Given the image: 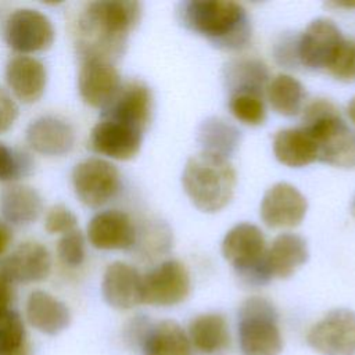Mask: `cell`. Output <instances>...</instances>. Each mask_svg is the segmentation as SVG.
I'll return each mask as SVG.
<instances>
[{
	"label": "cell",
	"instance_id": "1",
	"mask_svg": "<svg viewBox=\"0 0 355 355\" xmlns=\"http://www.w3.org/2000/svg\"><path fill=\"white\" fill-rule=\"evenodd\" d=\"M141 17V4L129 0L87 3L78 17V51L82 57L114 61Z\"/></svg>",
	"mask_w": 355,
	"mask_h": 355
},
{
	"label": "cell",
	"instance_id": "2",
	"mask_svg": "<svg viewBox=\"0 0 355 355\" xmlns=\"http://www.w3.org/2000/svg\"><path fill=\"white\" fill-rule=\"evenodd\" d=\"M180 24L220 49L237 50L251 37L245 8L229 0H189L178 6Z\"/></svg>",
	"mask_w": 355,
	"mask_h": 355
},
{
	"label": "cell",
	"instance_id": "3",
	"mask_svg": "<svg viewBox=\"0 0 355 355\" xmlns=\"http://www.w3.org/2000/svg\"><path fill=\"white\" fill-rule=\"evenodd\" d=\"M236 182L229 158L208 151L190 157L182 173L184 193L196 208L207 214L218 212L230 202Z\"/></svg>",
	"mask_w": 355,
	"mask_h": 355
},
{
	"label": "cell",
	"instance_id": "4",
	"mask_svg": "<svg viewBox=\"0 0 355 355\" xmlns=\"http://www.w3.org/2000/svg\"><path fill=\"white\" fill-rule=\"evenodd\" d=\"M302 128L316 144L318 161L337 168H355V133L333 103L318 98L304 111Z\"/></svg>",
	"mask_w": 355,
	"mask_h": 355
},
{
	"label": "cell",
	"instance_id": "5",
	"mask_svg": "<svg viewBox=\"0 0 355 355\" xmlns=\"http://www.w3.org/2000/svg\"><path fill=\"white\" fill-rule=\"evenodd\" d=\"M239 345L243 355H279L283 338L275 305L262 297H250L237 313Z\"/></svg>",
	"mask_w": 355,
	"mask_h": 355
},
{
	"label": "cell",
	"instance_id": "6",
	"mask_svg": "<svg viewBox=\"0 0 355 355\" xmlns=\"http://www.w3.org/2000/svg\"><path fill=\"white\" fill-rule=\"evenodd\" d=\"M222 255L244 283L250 286L269 283L265 237L258 226L247 222L233 226L222 240Z\"/></svg>",
	"mask_w": 355,
	"mask_h": 355
},
{
	"label": "cell",
	"instance_id": "7",
	"mask_svg": "<svg viewBox=\"0 0 355 355\" xmlns=\"http://www.w3.org/2000/svg\"><path fill=\"white\" fill-rule=\"evenodd\" d=\"M78 200L90 208H98L112 200L121 190L119 169L110 161L90 157L78 162L71 173Z\"/></svg>",
	"mask_w": 355,
	"mask_h": 355
},
{
	"label": "cell",
	"instance_id": "8",
	"mask_svg": "<svg viewBox=\"0 0 355 355\" xmlns=\"http://www.w3.org/2000/svg\"><path fill=\"white\" fill-rule=\"evenodd\" d=\"M3 36L7 46L19 54L51 47L55 31L47 15L35 8H17L6 19Z\"/></svg>",
	"mask_w": 355,
	"mask_h": 355
},
{
	"label": "cell",
	"instance_id": "9",
	"mask_svg": "<svg viewBox=\"0 0 355 355\" xmlns=\"http://www.w3.org/2000/svg\"><path fill=\"white\" fill-rule=\"evenodd\" d=\"M306 341L322 355H355V312L331 309L309 329Z\"/></svg>",
	"mask_w": 355,
	"mask_h": 355
},
{
	"label": "cell",
	"instance_id": "10",
	"mask_svg": "<svg viewBox=\"0 0 355 355\" xmlns=\"http://www.w3.org/2000/svg\"><path fill=\"white\" fill-rule=\"evenodd\" d=\"M190 275L186 266L168 259L143 275V304L172 306L184 301L190 293Z\"/></svg>",
	"mask_w": 355,
	"mask_h": 355
},
{
	"label": "cell",
	"instance_id": "11",
	"mask_svg": "<svg viewBox=\"0 0 355 355\" xmlns=\"http://www.w3.org/2000/svg\"><path fill=\"white\" fill-rule=\"evenodd\" d=\"M344 37L329 18L312 19L300 35L295 46L298 61L309 69H327Z\"/></svg>",
	"mask_w": 355,
	"mask_h": 355
},
{
	"label": "cell",
	"instance_id": "12",
	"mask_svg": "<svg viewBox=\"0 0 355 355\" xmlns=\"http://www.w3.org/2000/svg\"><path fill=\"white\" fill-rule=\"evenodd\" d=\"M122 86L121 75L112 61L82 57L78 71V92L85 104L105 108Z\"/></svg>",
	"mask_w": 355,
	"mask_h": 355
},
{
	"label": "cell",
	"instance_id": "13",
	"mask_svg": "<svg viewBox=\"0 0 355 355\" xmlns=\"http://www.w3.org/2000/svg\"><path fill=\"white\" fill-rule=\"evenodd\" d=\"M153 93L139 79L122 83L112 101L104 108L103 118L112 119L144 132L151 121Z\"/></svg>",
	"mask_w": 355,
	"mask_h": 355
},
{
	"label": "cell",
	"instance_id": "14",
	"mask_svg": "<svg viewBox=\"0 0 355 355\" xmlns=\"http://www.w3.org/2000/svg\"><path fill=\"white\" fill-rule=\"evenodd\" d=\"M306 208V198L295 186L279 182L265 191L259 214L268 227H295L305 218Z\"/></svg>",
	"mask_w": 355,
	"mask_h": 355
},
{
	"label": "cell",
	"instance_id": "15",
	"mask_svg": "<svg viewBox=\"0 0 355 355\" xmlns=\"http://www.w3.org/2000/svg\"><path fill=\"white\" fill-rule=\"evenodd\" d=\"M87 240L97 250H129L137 241V230L130 216L119 209L94 214L87 223Z\"/></svg>",
	"mask_w": 355,
	"mask_h": 355
},
{
	"label": "cell",
	"instance_id": "16",
	"mask_svg": "<svg viewBox=\"0 0 355 355\" xmlns=\"http://www.w3.org/2000/svg\"><path fill=\"white\" fill-rule=\"evenodd\" d=\"M51 270V255L39 241L28 240L18 244L1 262L0 273L11 283H37Z\"/></svg>",
	"mask_w": 355,
	"mask_h": 355
},
{
	"label": "cell",
	"instance_id": "17",
	"mask_svg": "<svg viewBox=\"0 0 355 355\" xmlns=\"http://www.w3.org/2000/svg\"><path fill=\"white\" fill-rule=\"evenodd\" d=\"M141 141V130L107 118L97 122L90 132L92 150L118 161H128L136 157Z\"/></svg>",
	"mask_w": 355,
	"mask_h": 355
},
{
	"label": "cell",
	"instance_id": "18",
	"mask_svg": "<svg viewBox=\"0 0 355 355\" xmlns=\"http://www.w3.org/2000/svg\"><path fill=\"white\" fill-rule=\"evenodd\" d=\"M101 294L115 309H132L143 304V275L122 261L111 262L103 275Z\"/></svg>",
	"mask_w": 355,
	"mask_h": 355
},
{
	"label": "cell",
	"instance_id": "19",
	"mask_svg": "<svg viewBox=\"0 0 355 355\" xmlns=\"http://www.w3.org/2000/svg\"><path fill=\"white\" fill-rule=\"evenodd\" d=\"M25 139L35 153L47 157H61L73 148L76 135L73 126L64 118L43 115L28 125Z\"/></svg>",
	"mask_w": 355,
	"mask_h": 355
},
{
	"label": "cell",
	"instance_id": "20",
	"mask_svg": "<svg viewBox=\"0 0 355 355\" xmlns=\"http://www.w3.org/2000/svg\"><path fill=\"white\" fill-rule=\"evenodd\" d=\"M6 82L12 94L25 104L42 98L47 86V68L36 57L17 54L6 64Z\"/></svg>",
	"mask_w": 355,
	"mask_h": 355
},
{
	"label": "cell",
	"instance_id": "21",
	"mask_svg": "<svg viewBox=\"0 0 355 355\" xmlns=\"http://www.w3.org/2000/svg\"><path fill=\"white\" fill-rule=\"evenodd\" d=\"M25 315L33 329L49 336L61 333L71 323L69 308L43 290H35L28 295Z\"/></svg>",
	"mask_w": 355,
	"mask_h": 355
},
{
	"label": "cell",
	"instance_id": "22",
	"mask_svg": "<svg viewBox=\"0 0 355 355\" xmlns=\"http://www.w3.org/2000/svg\"><path fill=\"white\" fill-rule=\"evenodd\" d=\"M43 200L36 189L22 183H8L0 191V215L14 226H28L39 219Z\"/></svg>",
	"mask_w": 355,
	"mask_h": 355
},
{
	"label": "cell",
	"instance_id": "23",
	"mask_svg": "<svg viewBox=\"0 0 355 355\" xmlns=\"http://www.w3.org/2000/svg\"><path fill=\"white\" fill-rule=\"evenodd\" d=\"M309 257L308 244L295 233H282L266 248L265 263L270 279H287L294 275Z\"/></svg>",
	"mask_w": 355,
	"mask_h": 355
},
{
	"label": "cell",
	"instance_id": "24",
	"mask_svg": "<svg viewBox=\"0 0 355 355\" xmlns=\"http://www.w3.org/2000/svg\"><path fill=\"white\" fill-rule=\"evenodd\" d=\"M276 159L290 168H301L318 161V150L311 135L301 128L282 129L273 139Z\"/></svg>",
	"mask_w": 355,
	"mask_h": 355
},
{
	"label": "cell",
	"instance_id": "25",
	"mask_svg": "<svg viewBox=\"0 0 355 355\" xmlns=\"http://www.w3.org/2000/svg\"><path fill=\"white\" fill-rule=\"evenodd\" d=\"M140 349L143 355H191L187 333L169 319L150 324Z\"/></svg>",
	"mask_w": 355,
	"mask_h": 355
},
{
	"label": "cell",
	"instance_id": "26",
	"mask_svg": "<svg viewBox=\"0 0 355 355\" xmlns=\"http://www.w3.org/2000/svg\"><path fill=\"white\" fill-rule=\"evenodd\" d=\"M187 337L198 352L212 355L229 345V327L226 319L216 312L197 315L190 320Z\"/></svg>",
	"mask_w": 355,
	"mask_h": 355
},
{
	"label": "cell",
	"instance_id": "27",
	"mask_svg": "<svg viewBox=\"0 0 355 355\" xmlns=\"http://www.w3.org/2000/svg\"><path fill=\"white\" fill-rule=\"evenodd\" d=\"M268 69L255 58H240L230 61L225 68V82L230 93L257 92L262 93L268 83Z\"/></svg>",
	"mask_w": 355,
	"mask_h": 355
},
{
	"label": "cell",
	"instance_id": "28",
	"mask_svg": "<svg viewBox=\"0 0 355 355\" xmlns=\"http://www.w3.org/2000/svg\"><path fill=\"white\" fill-rule=\"evenodd\" d=\"M266 97L272 108L284 116L297 115L305 98V90L300 80L287 73L276 75L266 85Z\"/></svg>",
	"mask_w": 355,
	"mask_h": 355
},
{
	"label": "cell",
	"instance_id": "29",
	"mask_svg": "<svg viewBox=\"0 0 355 355\" xmlns=\"http://www.w3.org/2000/svg\"><path fill=\"white\" fill-rule=\"evenodd\" d=\"M240 132L222 118H208L198 129L202 151L229 158L240 143Z\"/></svg>",
	"mask_w": 355,
	"mask_h": 355
},
{
	"label": "cell",
	"instance_id": "30",
	"mask_svg": "<svg viewBox=\"0 0 355 355\" xmlns=\"http://www.w3.org/2000/svg\"><path fill=\"white\" fill-rule=\"evenodd\" d=\"M229 110L240 122L251 126H258L265 122L266 110L262 100V93L257 92H233L229 96Z\"/></svg>",
	"mask_w": 355,
	"mask_h": 355
},
{
	"label": "cell",
	"instance_id": "31",
	"mask_svg": "<svg viewBox=\"0 0 355 355\" xmlns=\"http://www.w3.org/2000/svg\"><path fill=\"white\" fill-rule=\"evenodd\" d=\"M26 345V330L19 313L11 308L0 312V355L17 352Z\"/></svg>",
	"mask_w": 355,
	"mask_h": 355
},
{
	"label": "cell",
	"instance_id": "32",
	"mask_svg": "<svg viewBox=\"0 0 355 355\" xmlns=\"http://www.w3.org/2000/svg\"><path fill=\"white\" fill-rule=\"evenodd\" d=\"M32 168L33 162L25 151L0 143V183H17L18 179L29 175Z\"/></svg>",
	"mask_w": 355,
	"mask_h": 355
},
{
	"label": "cell",
	"instance_id": "33",
	"mask_svg": "<svg viewBox=\"0 0 355 355\" xmlns=\"http://www.w3.org/2000/svg\"><path fill=\"white\" fill-rule=\"evenodd\" d=\"M58 259L68 268H78L83 263L86 248L85 236L79 229L62 234L57 243Z\"/></svg>",
	"mask_w": 355,
	"mask_h": 355
},
{
	"label": "cell",
	"instance_id": "34",
	"mask_svg": "<svg viewBox=\"0 0 355 355\" xmlns=\"http://www.w3.org/2000/svg\"><path fill=\"white\" fill-rule=\"evenodd\" d=\"M329 72L341 82H355V40L345 39L333 57Z\"/></svg>",
	"mask_w": 355,
	"mask_h": 355
},
{
	"label": "cell",
	"instance_id": "35",
	"mask_svg": "<svg viewBox=\"0 0 355 355\" xmlns=\"http://www.w3.org/2000/svg\"><path fill=\"white\" fill-rule=\"evenodd\" d=\"M44 229L50 234H65L78 229V216L64 204L53 205L44 215Z\"/></svg>",
	"mask_w": 355,
	"mask_h": 355
},
{
	"label": "cell",
	"instance_id": "36",
	"mask_svg": "<svg viewBox=\"0 0 355 355\" xmlns=\"http://www.w3.org/2000/svg\"><path fill=\"white\" fill-rule=\"evenodd\" d=\"M19 114V108L14 97L0 86V135L12 128Z\"/></svg>",
	"mask_w": 355,
	"mask_h": 355
},
{
	"label": "cell",
	"instance_id": "37",
	"mask_svg": "<svg viewBox=\"0 0 355 355\" xmlns=\"http://www.w3.org/2000/svg\"><path fill=\"white\" fill-rule=\"evenodd\" d=\"M150 324H151V320H148V318H146L143 315H137L136 318H133L128 323V326L125 329V338H126V341L132 347L140 348L141 341H143V338H144Z\"/></svg>",
	"mask_w": 355,
	"mask_h": 355
},
{
	"label": "cell",
	"instance_id": "38",
	"mask_svg": "<svg viewBox=\"0 0 355 355\" xmlns=\"http://www.w3.org/2000/svg\"><path fill=\"white\" fill-rule=\"evenodd\" d=\"M14 298L12 283L0 273V312L10 309Z\"/></svg>",
	"mask_w": 355,
	"mask_h": 355
},
{
	"label": "cell",
	"instance_id": "39",
	"mask_svg": "<svg viewBox=\"0 0 355 355\" xmlns=\"http://www.w3.org/2000/svg\"><path fill=\"white\" fill-rule=\"evenodd\" d=\"M12 241V232L10 225L0 218V255H3Z\"/></svg>",
	"mask_w": 355,
	"mask_h": 355
},
{
	"label": "cell",
	"instance_id": "40",
	"mask_svg": "<svg viewBox=\"0 0 355 355\" xmlns=\"http://www.w3.org/2000/svg\"><path fill=\"white\" fill-rule=\"evenodd\" d=\"M326 6L333 7V8L354 10L355 8V1H330V3H326Z\"/></svg>",
	"mask_w": 355,
	"mask_h": 355
},
{
	"label": "cell",
	"instance_id": "41",
	"mask_svg": "<svg viewBox=\"0 0 355 355\" xmlns=\"http://www.w3.org/2000/svg\"><path fill=\"white\" fill-rule=\"evenodd\" d=\"M347 112H348L349 119H351V121H352V123L355 125V96L349 100L348 107H347Z\"/></svg>",
	"mask_w": 355,
	"mask_h": 355
},
{
	"label": "cell",
	"instance_id": "42",
	"mask_svg": "<svg viewBox=\"0 0 355 355\" xmlns=\"http://www.w3.org/2000/svg\"><path fill=\"white\" fill-rule=\"evenodd\" d=\"M8 355H31V352H29V348H28V345H26V347H24L22 349H19V351H17V352H12V354H8Z\"/></svg>",
	"mask_w": 355,
	"mask_h": 355
},
{
	"label": "cell",
	"instance_id": "43",
	"mask_svg": "<svg viewBox=\"0 0 355 355\" xmlns=\"http://www.w3.org/2000/svg\"><path fill=\"white\" fill-rule=\"evenodd\" d=\"M351 214L355 216V197L352 198V202H351Z\"/></svg>",
	"mask_w": 355,
	"mask_h": 355
}]
</instances>
